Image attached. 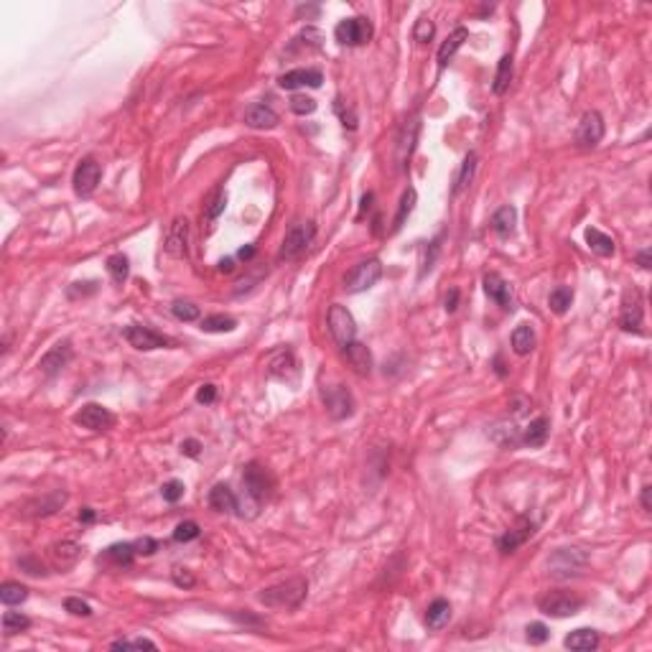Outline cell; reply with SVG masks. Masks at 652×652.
Masks as SVG:
<instances>
[{
	"label": "cell",
	"instance_id": "cell-63",
	"mask_svg": "<svg viewBox=\"0 0 652 652\" xmlns=\"http://www.w3.org/2000/svg\"><path fill=\"white\" fill-rule=\"evenodd\" d=\"M220 270H222V273H232V270H234V260L232 258L220 260Z\"/></svg>",
	"mask_w": 652,
	"mask_h": 652
},
{
	"label": "cell",
	"instance_id": "cell-42",
	"mask_svg": "<svg viewBox=\"0 0 652 652\" xmlns=\"http://www.w3.org/2000/svg\"><path fill=\"white\" fill-rule=\"evenodd\" d=\"M28 627H31V619L23 617L20 612H6L3 614V632L11 637V634H18V632H26Z\"/></svg>",
	"mask_w": 652,
	"mask_h": 652
},
{
	"label": "cell",
	"instance_id": "cell-18",
	"mask_svg": "<svg viewBox=\"0 0 652 652\" xmlns=\"http://www.w3.org/2000/svg\"><path fill=\"white\" fill-rule=\"evenodd\" d=\"M532 532H535V522L527 520V518H520L518 525H515L513 530H507L502 538H497L499 553H515L522 543H525V540L532 538Z\"/></svg>",
	"mask_w": 652,
	"mask_h": 652
},
{
	"label": "cell",
	"instance_id": "cell-41",
	"mask_svg": "<svg viewBox=\"0 0 652 652\" xmlns=\"http://www.w3.org/2000/svg\"><path fill=\"white\" fill-rule=\"evenodd\" d=\"M474 171H477V153H469V156L464 158V163H461L459 176H456V187H453V196H459V194L464 192V189L469 187V184H472Z\"/></svg>",
	"mask_w": 652,
	"mask_h": 652
},
{
	"label": "cell",
	"instance_id": "cell-20",
	"mask_svg": "<svg viewBox=\"0 0 652 652\" xmlns=\"http://www.w3.org/2000/svg\"><path fill=\"white\" fill-rule=\"evenodd\" d=\"M482 283H484V293L494 301V303H497V306L513 308V288H510V283H507L502 275L487 273Z\"/></svg>",
	"mask_w": 652,
	"mask_h": 652
},
{
	"label": "cell",
	"instance_id": "cell-51",
	"mask_svg": "<svg viewBox=\"0 0 652 652\" xmlns=\"http://www.w3.org/2000/svg\"><path fill=\"white\" fill-rule=\"evenodd\" d=\"M184 489H187V487H184V482L171 479V482H166V484L161 487V494H163V499H166V502H171V505H173V502H179V499L184 497Z\"/></svg>",
	"mask_w": 652,
	"mask_h": 652
},
{
	"label": "cell",
	"instance_id": "cell-17",
	"mask_svg": "<svg viewBox=\"0 0 652 652\" xmlns=\"http://www.w3.org/2000/svg\"><path fill=\"white\" fill-rule=\"evenodd\" d=\"M67 502V492H51V494H44V497L39 499H31L28 505H23V510H20V515L23 518H46V515H54L56 510H61V505Z\"/></svg>",
	"mask_w": 652,
	"mask_h": 652
},
{
	"label": "cell",
	"instance_id": "cell-56",
	"mask_svg": "<svg viewBox=\"0 0 652 652\" xmlns=\"http://www.w3.org/2000/svg\"><path fill=\"white\" fill-rule=\"evenodd\" d=\"M173 584L184 586V589H192V586L196 584V579L192 576L189 568H176V571H173Z\"/></svg>",
	"mask_w": 652,
	"mask_h": 652
},
{
	"label": "cell",
	"instance_id": "cell-27",
	"mask_svg": "<svg viewBox=\"0 0 652 652\" xmlns=\"http://www.w3.org/2000/svg\"><path fill=\"white\" fill-rule=\"evenodd\" d=\"M464 41H469V28H456L451 36H449L444 44H441V49H439V56H436V61H439V69H444L451 61V56L456 51H459L461 46H464Z\"/></svg>",
	"mask_w": 652,
	"mask_h": 652
},
{
	"label": "cell",
	"instance_id": "cell-22",
	"mask_svg": "<svg viewBox=\"0 0 652 652\" xmlns=\"http://www.w3.org/2000/svg\"><path fill=\"white\" fill-rule=\"evenodd\" d=\"M133 558H135L133 543H115V546H110L107 551H102L97 560L113 568H130L133 566Z\"/></svg>",
	"mask_w": 652,
	"mask_h": 652
},
{
	"label": "cell",
	"instance_id": "cell-23",
	"mask_svg": "<svg viewBox=\"0 0 652 652\" xmlns=\"http://www.w3.org/2000/svg\"><path fill=\"white\" fill-rule=\"evenodd\" d=\"M245 125L255 130H273L278 125V113L268 105H250L245 110Z\"/></svg>",
	"mask_w": 652,
	"mask_h": 652
},
{
	"label": "cell",
	"instance_id": "cell-60",
	"mask_svg": "<svg viewBox=\"0 0 652 652\" xmlns=\"http://www.w3.org/2000/svg\"><path fill=\"white\" fill-rule=\"evenodd\" d=\"M97 520V513H94L92 507H84L80 513V522H84V525H89V522H94Z\"/></svg>",
	"mask_w": 652,
	"mask_h": 652
},
{
	"label": "cell",
	"instance_id": "cell-61",
	"mask_svg": "<svg viewBox=\"0 0 652 652\" xmlns=\"http://www.w3.org/2000/svg\"><path fill=\"white\" fill-rule=\"evenodd\" d=\"M650 260H652L650 250H642V253H637V265L642 268V270H647V268H650Z\"/></svg>",
	"mask_w": 652,
	"mask_h": 652
},
{
	"label": "cell",
	"instance_id": "cell-4",
	"mask_svg": "<svg viewBox=\"0 0 652 652\" xmlns=\"http://www.w3.org/2000/svg\"><path fill=\"white\" fill-rule=\"evenodd\" d=\"M382 278V263L377 258L362 260L360 265H354V270L344 278L346 293H362L367 288H372L377 280Z\"/></svg>",
	"mask_w": 652,
	"mask_h": 652
},
{
	"label": "cell",
	"instance_id": "cell-49",
	"mask_svg": "<svg viewBox=\"0 0 652 652\" xmlns=\"http://www.w3.org/2000/svg\"><path fill=\"white\" fill-rule=\"evenodd\" d=\"M291 110L296 115H311L313 110H316V100H313V97H306V94H293Z\"/></svg>",
	"mask_w": 652,
	"mask_h": 652
},
{
	"label": "cell",
	"instance_id": "cell-37",
	"mask_svg": "<svg viewBox=\"0 0 652 652\" xmlns=\"http://www.w3.org/2000/svg\"><path fill=\"white\" fill-rule=\"evenodd\" d=\"M571 303H573V291L568 286L553 288L551 296H548V306H551L553 313H558V316H563V313L571 308Z\"/></svg>",
	"mask_w": 652,
	"mask_h": 652
},
{
	"label": "cell",
	"instance_id": "cell-16",
	"mask_svg": "<svg viewBox=\"0 0 652 652\" xmlns=\"http://www.w3.org/2000/svg\"><path fill=\"white\" fill-rule=\"evenodd\" d=\"M69 362H72V344H69V341H59V344H54L51 349L41 357L39 367L46 377H54V375H59Z\"/></svg>",
	"mask_w": 652,
	"mask_h": 652
},
{
	"label": "cell",
	"instance_id": "cell-25",
	"mask_svg": "<svg viewBox=\"0 0 652 652\" xmlns=\"http://www.w3.org/2000/svg\"><path fill=\"white\" fill-rule=\"evenodd\" d=\"M291 372H296V357L288 349H280L268 362V375L275 380H291Z\"/></svg>",
	"mask_w": 652,
	"mask_h": 652
},
{
	"label": "cell",
	"instance_id": "cell-26",
	"mask_svg": "<svg viewBox=\"0 0 652 652\" xmlns=\"http://www.w3.org/2000/svg\"><path fill=\"white\" fill-rule=\"evenodd\" d=\"M563 645H566L568 650H579V652L596 650V647H599V632H596V629H589V627H581V629H576V632H571L563 639Z\"/></svg>",
	"mask_w": 652,
	"mask_h": 652
},
{
	"label": "cell",
	"instance_id": "cell-31",
	"mask_svg": "<svg viewBox=\"0 0 652 652\" xmlns=\"http://www.w3.org/2000/svg\"><path fill=\"white\" fill-rule=\"evenodd\" d=\"M548 431H551V423H548V418L546 415H538L535 420H530V426L525 428V433H522V444L525 446H530V449H538V446H543L546 444V439H548Z\"/></svg>",
	"mask_w": 652,
	"mask_h": 652
},
{
	"label": "cell",
	"instance_id": "cell-28",
	"mask_svg": "<svg viewBox=\"0 0 652 652\" xmlns=\"http://www.w3.org/2000/svg\"><path fill=\"white\" fill-rule=\"evenodd\" d=\"M515 225H518V209L513 204L499 206L497 212L492 214V230L499 237H510L515 232Z\"/></svg>",
	"mask_w": 652,
	"mask_h": 652
},
{
	"label": "cell",
	"instance_id": "cell-24",
	"mask_svg": "<svg viewBox=\"0 0 652 652\" xmlns=\"http://www.w3.org/2000/svg\"><path fill=\"white\" fill-rule=\"evenodd\" d=\"M346 354V362L352 365V370L357 375H370L372 372V354L362 341H349L346 346H341Z\"/></svg>",
	"mask_w": 652,
	"mask_h": 652
},
{
	"label": "cell",
	"instance_id": "cell-15",
	"mask_svg": "<svg viewBox=\"0 0 652 652\" xmlns=\"http://www.w3.org/2000/svg\"><path fill=\"white\" fill-rule=\"evenodd\" d=\"M187 245H189V222H187V217H176V220L168 225L163 250H166L171 258H184L189 250Z\"/></svg>",
	"mask_w": 652,
	"mask_h": 652
},
{
	"label": "cell",
	"instance_id": "cell-14",
	"mask_svg": "<svg viewBox=\"0 0 652 652\" xmlns=\"http://www.w3.org/2000/svg\"><path fill=\"white\" fill-rule=\"evenodd\" d=\"M74 420H77L82 428H89V431H110V428L115 426V415L107 410L105 406H100V403H87V406H82V410L77 413V418Z\"/></svg>",
	"mask_w": 652,
	"mask_h": 652
},
{
	"label": "cell",
	"instance_id": "cell-6",
	"mask_svg": "<svg viewBox=\"0 0 652 652\" xmlns=\"http://www.w3.org/2000/svg\"><path fill=\"white\" fill-rule=\"evenodd\" d=\"M642 321H645V308H642V296L637 288H627L622 299V316L619 326L629 334H642Z\"/></svg>",
	"mask_w": 652,
	"mask_h": 652
},
{
	"label": "cell",
	"instance_id": "cell-50",
	"mask_svg": "<svg viewBox=\"0 0 652 652\" xmlns=\"http://www.w3.org/2000/svg\"><path fill=\"white\" fill-rule=\"evenodd\" d=\"M110 647H113V650H143V647H146V650H156V642L143 639V637L140 639H115Z\"/></svg>",
	"mask_w": 652,
	"mask_h": 652
},
{
	"label": "cell",
	"instance_id": "cell-10",
	"mask_svg": "<svg viewBox=\"0 0 652 652\" xmlns=\"http://www.w3.org/2000/svg\"><path fill=\"white\" fill-rule=\"evenodd\" d=\"M100 179H102V166L94 158L80 161V166L74 171V192H77V196L89 199L94 194V189H97V184H100Z\"/></svg>",
	"mask_w": 652,
	"mask_h": 652
},
{
	"label": "cell",
	"instance_id": "cell-44",
	"mask_svg": "<svg viewBox=\"0 0 652 652\" xmlns=\"http://www.w3.org/2000/svg\"><path fill=\"white\" fill-rule=\"evenodd\" d=\"M171 313L179 321H196L201 316L199 306H196V303H192V301H176V303L171 306Z\"/></svg>",
	"mask_w": 652,
	"mask_h": 652
},
{
	"label": "cell",
	"instance_id": "cell-39",
	"mask_svg": "<svg viewBox=\"0 0 652 652\" xmlns=\"http://www.w3.org/2000/svg\"><path fill=\"white\" fill-rule=\"evenodd\" d=\"M107 273H110V278L118 283V286H123L127 280V275H130V263H127V258L123 253H115L107 258Z\"/></svg>",
	"mask_w": 652,
	"mask_h": 652
},
{
	"label": "cell",
	"instance_id": "cell-33",
	"mask_svg": "<svg viewBox=\"0 0 652 652\" xmlns=\"http://www.w3.org/2000/svg\"><path fill=\"white\" fill-rule=\"evenodd\" d=\"M513 349H515V354H520V357H525V354H530L532 349H535V332H532V326L520 324L518 329H515L513 332Z\"/></svg>",
	"mask_w": 652,
	"mask_h": 652
},
{
	"label": "cell",
	"instance_id": "cell-62",
	"mask_svg": "<svg viewBox=\"0 0 652 652\" xmlns=\"http://www.w3.org/2000/svg\"><path fill=\"white\" fill-rule=\"evenodd\" d=\"M650 492H652V487H642V497H639V502H642V510L645 513H650L652 507H650Z\"/></svg>",
	"mask_w": 652,
	"mask_h": 652
},
{
	"label": "cell",
	"instance_id": "cell-55",
	"mask_svg": "<svg viewBox=\"0 0 652 652\" xmlns=\"http://www.w3.org/2000/svg\"><path fill=\"white\" fill-rule=\"evenodd\" d=\"M214 400H217V387L209 385V382L196 390V403H201V406H212Z\"/></svg>",
	"mask_w": 652,
	"mask_h": 652
},
{
	"label": "cell",
	"instance_id": "cell-36",
	"mask_svg": "<svg viewBox=\"0 0 652 652\" xmlns=\"http://www.w3.org/2000/svg\"><path fill=\"white\" fill-rule=\"evenodd\" d=\"M415 135H418V120L413 118L410 123H408L406 127H403V138H400V151H398V161L400 166H406V161L410 158L413 153V146H415Z\"/></svg>",
	"mask_w": 652,
	"mask_h": 652
},
{
	"label": "cell",
	"instance_id": "cell-8",
	"mask_svg": "<svg viewBox=\"0 0 652 652\" xmlns=\"http://www.w3.org/2000/svg\"><path fill=\"white\" fill-rule=\"evenodd\" d=\"M586 560H589V556L579 548H560L551 558V573L558 576V579H568V576H576V573L584 571Z\"/></svg>",
	"mask_w": 652,
	"mask_h": 652
},
{
	"label": "cell",
	"instance_id": "cell-13",
	"mask_svg": "<svg viewBox=\"0 0 652 652\" xmlns=\"http://www.w3.org/2000/svg\"><path fill=\"white\" fill-rule=\"evenodd\" d=\"M604 138V118L596 110L586 113L576 130V146L579 148H596Z\"/></svg>",
	"mask_w": 652,
	"mask_h": 652
},
{
	"label": "cell",
	"instance_id": "cell-45",
	"mask_svg": "<svg viewBox=\"0 0 652 652\" xmlns=\"http://www.w3.org/2000/svg\"><path fill=\"white\" fill-rule=\"evenodd\" d=\"M441 237H436L433 242H428L426 253H423V263H420V278H426L428 273L433 270V263H436V258H439V250H441Z\"/></svg>",
	"mask_w": 652,
	"mask_h": 652
},
{
	"label": "cell",
	"instance_id": "cell-64",
	"mask_svg": "<svg viewBox=\"0 0 652 652\" xmlns=\"http://www.w3.org/2000/svg\"><path fill=\"white\" fill-rule=\"evenodd\" d=\"M255 255V247L253 245H247V247H240V253H237V258H253Z\"/></svg>",
	"mask_w": 652,
	"mask_h": 652
},
{
	"label": "cell",
	"instance_id": "cell-3",
	"mask_svg": "<svg viewBox=\"0 0 652 652\" xmlns=\"http://www.w3.org/2000/svg\"><path fill=\"white\" fill-rule=\"evenodd\" d=\"M313 234H316V227L311 222H293L288 227L286 237H283V245H280V260H296L306 253L308 245L313 242Z\"/></svg>",
	"mask_w": 652,
	"mask_h": 652
},
{
	"label": "cell",
	"instance_id": "cell-34",
	"mask_svg": "<svg viewBox=\"0 0 652 652\" xmlns=\"http://www.w3.org/2000/svg\"><path fill=\"white\" fill-rule=\"evenodd\" d=\"M234 329H237V321L232 316H225V313H212V316L201 319V332L206 334H230Z\"/></svg>",
	"mask_w": 652,
	"mask_h": 652
},
{
	"label": "cell",
	"instance_id": "cell-30",
	"mask_svg": "<svg viewBox=\"0 0 652 652\" xmlns=\"http://www.w3.org/2000/svg\"><path fill=\"white\" fill-rule=\"evenodd\" d=\"M451 622V604L446 599H436L426 612V627L431 632H439Z\"/></svg>",
	"mask_w": 652,
	"mask_h": 652
},
{
	"label": "cell",
	"instance_id": "cell-38",
	"mask_svg": "<svg viewBox=\"0 0 652 652\" xmlns=\"http://www.w3.org/2000/svg\"><path fill=\"white\" fill-rule=\"evenodd\" d=\"M28 599V589L23 584H15V581H6L0 586V601L6 606H15L23 604Z\"/></svg>",
	"mask_w": 652,
	"mask_h": 652
},
{
	"label": "cell",
	"instance_id": "cell-32",
	"mask_svg": "<svg viewBox=\"0 0 652 652\" xmlns=\"http://www.w3.org/2000/svg\"><path fill=\"white\" fill-rule=\"evenodd\" d=\"M586 245L591 247V253H596L599 258H609V255H614V240L609 237V234H604L601 230H596V227H589L586 230Z\"/></svg>",
	"mask_w": 652,
	"mask_h": 652
},
{
	"label": "cell",
	"instance_id": "cell-5",
	"mask_svg": "<svg viewBox=\"0 0 652 652\" xmlns=\"http://www.w3.org/2000/svg\"><path fill=\"white\" fill-rule=\"evenodd\" d=\"M242 484H245L247 494H250L258 505L260 502H265V499L270 497V492H273V477H270V472L263 469L258 461L245 466V472H242Z\"/></svg>",
	"mask_w": 652,
	"mask_h": 652
},
{
	"label": "cell",
	"instance_id": "cell-7",
	"mask_svg": "<svg viewBox=\"0 0 652 652\" xmlns=\"http://www.w3.org/2000/svg\"><path fill=\"white\" fill-rule=\"evenodd\" d=\"M329 332H332L334 341L339 346H346L349 341H354V337H357L354 316L346 311L341 303H334V306L329 308Z\"/></svg>",
	"mask_w": 652,
	"mask_h": 652
},
{
	"label": "cell",
	"instance_id": "cell-58",
	"mask_svg": "<svg viewBox=\"0 0 652 652\" xmlns=\"http://www.w3.org/2000/svg\"><path fill=\"white\" fill-rule=\"evenodd\" d=\"M199 451H201V444L196 439H187L181 444V453H187V456H199Z\"/></svg>",
	"mask_w": 652,
	"mask_h": 652
},
{
	"label": "cell",
	"instance_id": "cell-11",
	"mask_svg": "<svg viewBox=\"0 0 652 652\" xmlns=\"http://www.w3.org/2000/svg\"><path fill=\"white\" fill-rule=\"evenodd\" d=\"M123 337H125L127 344L133 346V349H138V352H151V349L168 346V339L163 337V334L153 332V329H148V326H140V324L125 326Z\"/></svg>",
	"mask_w": 652,
	"mask_h": 652
},
{
	"label": "cell",
	"instance_id": "cell-1",
	"mask_svg": "<svg viewBox=\"0 0 652 652\" xmlns=\"http://www.w3.org/2000/svg\"><path fill=\"white\" fill-rule=\"evenodd\" d=\"M308 584L303 579H288L278 586H270L260 594V601L270 609H299L301 601L306 599Z\"/></svg>",
	"mask_w": 652,
	"mask_h": 652
},
{
	"label": "cell",
	"instance_id": "cell-52",
	"mask_svg": "<svg viewBox=\"0 0 652 652\" xmlns=\"http://www.w3.org/2000/svg\"><path fill=\"white\" fill-rule=\"evenodd\" d=\"M64 609H67L69 614H74V617H92V606L87 604V601L77 599V596L64 599Z\"/></svg>",
	"mask_w": 652,
	"mask_h": 652
},
{
	"label": "cell",
	"instance_id": "cell-54",
	"mask_svg": "<svg viewBox=\"0 0 652 652\" xmlns=\"http://www.w3.org/2000/svg\"><path fill=\"white\" fill-rule=\"evenodd\" d=\"M135 548V556H153L156 551H158V543H156L153 538H140L133 543Z\"/></svg>",
	"mask_w": 652,
	"mask_h": 652
},
{
	"label": "cell",
	"instance_id": "cell-40",
	"mask_svg": "<svg viewBox=\"0 0 652 652\" xmlns=\"http://www.w3.org/2000/svg\"><path fill=\"white\" fill-rule=\"evenodd\" d=\"M510 82H513V56L510 54H505L502 59H499V67H497V77H494V94H505L507 87H510Z\"/></svg>",
	"mask_w": 652,
	"mask_h": 652
},
{
	"label": "cell",
	"instance_id": "cell-57",
	"mask_svg": "<svg viewBox=\"0 0 652 652\" xmlns=\"http://www.w3.org/2000/svg\"><path fill=\"white\" fill-rule=\"evenodd\" d=\"M87 283H74L72 288H69V299H77V296H87V293H94L97 291V283H92L89 288H84Z\"/></svg>",
	"mask_w": 652,
	"mask_h": 652
},
{
	"label": "cell",
	"instance_id": "cell-9",
	"mask_svg": "<svg viewBox=\"0 0 652 652\" xmlns=\"http://www.w3.org/2000/svg\"><path fill=\"white\" fill-rule=\"evenodd\" d=\"M334 36L344 46H362L372 39V23L367 18H346L334 28Z\"/></svg>",
	"mask_w": 652,
	"mask_h": 652
},
{
	"label": "cell",
	"instance_id": "cell-53",
	"mask_svg": "<svg viewBox=\"0 0 652 652\" xmlns=\"http://www.w3.org/2000/svg\"><path fill=\"white\" fill-rule=\"evenodd\" d=\"M18 566L26 573H31V576H44V573H46L44 563H41L39 558H34V556H23V558L18 560Z\"/></svg>",
	"mask_w": 652,
	"mask_h": 652
},
{
	"label": "cell",
	"instance_id": "cell-59",
	"mask_svg": "<svg viewBox=\"0 0 652 652\" xmlns=\"http://www.w3.org/2000/svg\"><path fill=\"white\" fill-rule=\"evenodd\" d=\"M456 306H459V288H451V291L446 293V311L453 313Z\"/></svg>",
	"mask_w": 652,
	"mask_h": 652
},
{
	"label": "cell",
	"instance_id": "cell-48",
	"mask_svg": "<svg viewBox=\"0 0 652 652\" xmlns=\"http://www.w3.org/2000/svg\"><path fill=\"white\" fill-rule=\"evenodd\" d=\"M225 206H227V194H225V189H217V194L212 196V201H209V206H206V220L212 222V220H217L222 212H225Z\"/></svg>",
	"mask_w": 652,
	"mask_h": 652
},
{
	"label": "cell",
	"instance_id": "cell-29",
	"mask_svg": "<svg viewBox=\"0 0 652 652\" xmlns=\"http://www.w3.org/2000/svg\"><path fill=\"white\" fill-rule=\"evenodd\" d=\"M209 507L214 513H234L237 510V497L227 484H214L209 492Z\"/></svg>",
	"mask_w": 652,
	"mask_h": 652
},
{
	"label": "cell",
	"instance_id": "cell-35",
	"mask_svg": "<svg viewBox=\"0 0 652 652\" xmlns=\"http://www.w3.org/2000/svg\"><path fill=\"white\" fill-rule=\"evenodd\" d=\"M415 201H418V194H415V189L408 187L406 192H403V196H400L398 214H395V220H393V232H398L400 227L406 225V220L413 214V209H415Z\"/></svg>",
	"mask_w": 652,
	"mask_h": 652
},
{
	"label": "cell",
	"instance_id": "cell-12",
	"mask_svg": "<svg viewBox=\"0 0 652 652\" xmlns=\"http://www.w3.org/2000/svg\"><path fill=\"white\" fill-rule=\"evenodd\" d=\"M324 406L332 418L344 420V418H352L354 398L344 385H332V387H324Z\"/></svg>",
	"mask_w": 652,
	"mask_h": 652
},
{
	"label": "cell",
	"instance_id": "cell-47",
	"mask_svg": "<svg viewBox=\"0 0 652 652\" xmlns=\"http://www.w3.org/2000/svg\"><path fill=\"white\" fill-rule=\"evenodd\" d=\"M433 34H436V26H433L428 18H418L415 20V26H413V39L418 41V44H428V41L433 39Z\"/></svg>",
	"mask_w": 652,
	"mask_h": 652
},
{
	"label": "cell",
	"instance_id": "cell-2",
	"mask_svg": "<svg viewBox=\"0 0 652 652\" xmlns=\"http://www.w3.org/2000/svg\"><path fill=\"white\" fill-rule=\"evenodd\" d=\"M581 606H584V599H581L579 594L563 591V589H558V591H548L538 599L540 612L548 614V617H556V619L573 617Z\"/></svg>",
	"mask_w": 652,
	"mask_h": 652
},
{
	"label": "cell",
	"instance_id": "cell-43",
	"mask_svg": "<svg viewBox=\"0 0 652 652\" xmlns=\"http://www.w3.org/2000/svg\"><path fill=\"white\" fill-rule=\"evenodd\" d=\"M201 535V527L194 522V520H187V522H179L176 530H173V540L176 543H192Z\"/></svg>",
	"mask_w": 652,
	"mask_h": 652
},
{
	"label": "cell",
	"instance_id": "cell-46",
	"mask_svg": "<svg viewBox=\"0 0 652 652\" xmlns=\"http://www.w3.org/2000/svg\"><path fill=\"white\" fill-rule=\"evenodd\" d=\"M525 637L530 645H543V642H548L551 632H548V627L543 625V622H530V625L525 627Z\"/></svg>",
	"mask_w": 652,
	"mask_h": 652
},
{
	"label": "cell",
	"instance_id": "cell-21",
	"mask_svg": "<svg viewBox=\"0 0 652 652\" xmlns=\"http://www.w3.org/2000/svg\"><path fill=\"white\" fill-rule=\"evenodd\" d=\"M321 82H324V74L319 69H291L280 77L278 84L283 89H296V87H313L316 89V87H321Z\"/></svg>",
	"mask_w": 652,
	"mask_h": 652
},
{
	"label": "cell",
	"instance_id": "cell-19",
	"mask_svg": "<svg viewBox=\"0 0 652 652\" xmlns=\"http://www.w3.org/2000/svg\"><path fill=\"white\" fill-rule=\"evenodd\" d=\"M82 556V548L77 546V543H72V540H61V543H54L51 548H49V560H51V566L56 568V571H67V568H72L77 560H80Z\"/></svg>",
	"mask_w": 652,
	"mask_h": 652
}]
</instances>
